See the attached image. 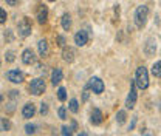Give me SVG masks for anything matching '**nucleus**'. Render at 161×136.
<instances>
[{
  "label": "nucleus",
  "instance_id": "f257e3e1",
  "mask_svg": "<svg viewBox=\"0 0 161 136\" xmlns=\"http://www.w3.org/2000/svg\"><path fill=\"white\" fill-rule=\"evenodd\" d=\"M135 82L140 90H146L149 87V73L146 67H138L135 73Z\"/></svg>",
  "mask_w": 161,
  "mask_h": 136
},
{
  "label": "nucleus",
  "instance_id": "f03ea898",
  "mask_svg": "<svg viewBox=\"0 0 161 136\" xmlns=\"http://www.w3.org/2000/svg\"><path fill=\"white\" fill-rule=\"evenodd\" d=\"M133 17H135V25H136L138 28H144L146 23H147V19H149V8H147L146 5L138 6Z\"/></svg>",
  "mask_w": 161,
  "mask_h": 136
},
{
  "label": "nucleus",
  "instance_id": "7ed1b4c3",
  "mask_svg": "<svg viewBox=\"0 0 161 136\" xmlns=\"http://www.w3.org/2000/svg\"><path fill=\"white\" fill-rule=\"evenodd\" d=\"M136 82H135V79L130 82V91H129V95H127V99H125V107L129 108V110H132V108H135V105H136V99H138V93H136Z\"/></svg>",
  "mask_w": 161,
  "mask_h": 136
},
{
  "label": "nucleus",
  "instance_id": "20e7f679",
  "mask_svg": "<svg viewBox=\"0 0 161 136\" xmlns=\"http://www.w3.org/2000/svg\"><path fill=\"white\" fill-rule=\"evenodd\" d=\"M45 88H47V85H45V80L42 78L33 79L31 84H30V93L34 95V96H40L45 91Z\"/></svg>",
  "mask_w": 161,
  "mask_h": 136
},
{
  "label": "nucleus",
  "instance_id": "39448f33",
  "mask_svg": "<svg viewBox=\"0 0 161 136\" xmlns=\"http://www.w3.org/2000/svg\"><path fill=\"white\" fill-rule=\"evenodd\" d=\"M17 31H19V36L20 37H28L33 31V26H31V20L28 17H23L17 23Z\"/></svg>",
  "mask_w": 161,
  "mask_h": 136
},
{
  "label": "nucleus",
  "instance_id": "423d86ee",
  "mask_svg": "<svg viewBox=\"0 0 161 136\" xmlns=\"http://www.w3.org/2000/svg\"><path fill=\"white\" fill-rule=\"evenodd\" d=\"M144 53H146L147 57L155 56V53H157V40L153 39V37H149V39L146 40V43H144Z\"/></svg>",
  "mask_w": 161,
  "mask_h": 136
},
{
  "label": "nucleus",
  "instance_id": "0eeeda50",
  "mask_svg": "<svg viewBox=\"0 0 161 136\" xmlns=\"http://www.w3.org/2000/svg\"><path fill=\"white\" fill-rule=\"evenodd\" d=\"M6 79H8L9 82H13V84H20V82H23L25 74H23L20 70H9V71L6 73Z\"/></svg>",
  "mask_w": 161,
  "mask_h": 136
},
{
  "label": "nucleus",
  "instance_id": "6e6552de",
  "mask_svg": "<svg viewBox=\"0 0 161 136\" xmlns=\"http://www.w3.org/2000/svg\"><path fill=\"white\" fill-rule=\"evenodd\" d=\"M88 84H90V88H92V91H93L95 95H101V93L104 91V88H105V87H104V82H102L99 78H96V76L90 79Z\"/></svg>",
  "mask_w": 161,
  "mask_h": 136
},
{
  "label": "nucleus",
  "instance_id": "1a4fd4ad",
  "mask_svg": "<svg viewBox=\"0 0 161 136\" xmlns=\"http://www.w3.org/2000/svg\"><path fill=\"white\" fill-rule=\"evenodd\" d=\"M22 62H23L25 65H33V63H36V54H34V51H33L31 48L23 50V53H22Z\"/></svg>",
  "mask_w": 161,
  "mask_h": 136
},
{
  "label": "nucleus",
  "instance_id": "9d476101",
  "mask_svg": "<svg viewBox=\"0 0 161 136\" xmlns=\"http://www.w3.org/2000/svg\"><path fill=\"white\" fill-rule=\"evenodd\" d=\"M36 19H37V23H39V25L47 23V20H48V8H47L45 5H40L39 8H37Z\"/></svg>",
  "mask_w": 161,
  "mask_h": 136
},
{
  "label": "nucleus",
  "instance_id": "9b49d317",
  "mask_svg": "<svg viewBox=\"0 0 161 136\" xmlns=\"http://www.w3.org/2000/svg\"><path fill=\"white\" fill-rule=\"evenodd\" d=\"M87 42H88V33L85 30H80V31H78L75 34V43L78 46H85Z\"/></svg>",
  "mask_w": 161,
  "mask_h": 136
},
{
  "label": "nucleus",
  "instance_id": "f8f14e48",
  "mask_svg": "<svg viewBox=\"0 0 161 136\" xmlns=\"http://www.w3.org/2000/svg\"><path fill=\"white\" fill-rule=\"evenodd\" d=\"M75 56H76V51L73 46H64L62 48V59L68 63H71L75 60Z\"/></svg>",
  "mask_w": 161,
  "mask_h": 136
},
{
  "label": "nucleus",
  "instance_id": "ddd939ff",
  "mask_svg": "<svg viewBox=\"0 0 161 136\" xmlns=\"http://www.w3.org/2000/svg\"><path fill=\"white\" fill-rule=\"evenodd\" d=\"M34 113H36V107H34V104L28 102V104H25V105H23V108H22V116L25 117V119L33 117L34 116Z\"/></svg>",
  "mask_w": 161,
  "mask_h": 136
},
{
  "label": "nucleus",
  "instance_id": "4468645a",
  "mask_svg": "<svg viewBox=\"0 0 161 136\" xmlns=\"http://www.w3.org/2000/svg\"><path fill=\"white\" fill-rule=\"evenodd\" d=\"M90 122L93 125H99L101 122H102V112H101L99 108H93L92 116H90Z\"/></svg>",
  "mask_w": 161,
  "mask_h": 136
},
{
  "label": "nucleus",
  "instance_id": "2eb2a0df",
  "mask_svg": "<svg viewBox=\"0 0 161 136\" xmlns=\"http://www.w3.org/2000/svg\"><path fill=\"white\" fill-rule=\"evenodd\" d=\"M37 50H39L40 57H47V56H48V42L45 39H40L39 42H37Z\"/></svg>",
  "mask_w": 161,
  "mask_h": 136
},
{
  "label": "nucleus",
  "instance_id": "dca6fc26",
  "mask_svg": "<svg viewBox=\"0 0 161 136\" xmlns=\"http://www.w3.org/2000/svg\"><path fill=\"white\" fill-rule=\"evenodd\" d=\"M62 79H64L62 70H60V68H54V70L51 71V84H53V85H58V84H60Z\"/></svg>",
  "mask_w": 161,
  "mask_h": 136
},
{
  "label": "nucleus",
  "instance_id": "f3484780",
  "mask_svg": "<svg viewBox=\"0 0 161 136\" xmlns=\"http://www.w3.org/2000/svg\"><path fill=\"white\" fill-rule=\"evenodd\" d=\"M60 25H62V28H64L65 31H70V30H71V17H70V14H68V13H65V14L62 16V19H60Z\"/></svg>",
  "mask_w": 161,
  "mask_h": 136
},
{
  "label": "nucleus",
  "instance_id": "a211bd4d",
  "mask_svg": "<svg viewBox=\"0 0 161 136\" xmlns=\"http://www.w3.org/2000/svg\"><path fill=\"white\" fill-rule=\"evenodd\" d=\"M152 76L153 78H161V60L158 62H155L153 65H152Z\"/></svg>",
  "mask_w": 161,
  "mask_h": 136
},
{
  "label": "nucleus",
  "instance_id": "6ab92c4d",
  "mask_svg": "<svg viewBox=\"0 0 161 136\" xmlns=\"http://www.w3.org/2000/svg\"><path fill=\"white\" fill-rule=\"evenodd\" d=\"M68 110L71 112V113H78L79 112V102H78V99H71L70 102H68Z\"/></svg>",
  "mask_w": 161,
  "mask_h": 136
},
{
  "label": "nucleus",
  "instance_id": "aec40b11",
  "mask_svg": "<svg viewBox=\"0 0 161 136\" xmlns=\"http://www.w3.org/2000/svg\"><path fill=\"white\" fill-rule=\"evenodd\" d=\"M125 117H127V113L124 110H121V112L116 113V122H118V125H122L125 122Z\"/></svg>",
  "mask_w": 161,
  "mask_h": 136
},
{
  "label": "nucleus",
  "instance_id": "412c9836",
  "mask_svg": "<svg viewBox=\"0 0 161 136\" xmlns=\"http://www.w3.org/2000/svg\"><path fill=\"white\" fill-rule=\"evenodd\" d=\"M0 127H2V132H3V133L8 132L9 127H11V125H9V121H8L6 117H2V119H0Z\"/></svg>",
  "mask_w": 161,
  "mask_h": 136
},
{
  "label": "nucleus",
  "instance_id": "4be33fe9",
  "mask_svg": "<svg viewBox=\"0 0 161 136\" xmlns=\"http://www.w3.org/2000/svg\"><path fill=\"white\" fill-rule=\"evenodd\" d=\"M58 99H59L60 102H64V101L67 99V90H65L64 87H60L59 90H58Z\"/></svg>",
  "mask_w": 161,
  "mask_h": 136
},
{
  "label": "nucleus",
  "instance_id": "5701e85b",
  "mask_svg": "<svg viewBox=\"0 0 161 136\" xmlns=\"http://www.w3.org/2000/svg\"><path fill=\"white\" fill-rule=\"evenodd\" d=\"M25 133L26 135H34L36 133V125L34 124H26L25 125Z\"/></svg>",
  "mask_w": 161,
  "mask_h": 136
},
{
  "label": "nucleus",
  "instance_id": "b1692460",
  "mask_svg": "<svg viewBox=\"0 0 161 136\" xmlns=\"http://www.w3.org/2000/svg\"><path fill=\"white\" fill-rule=\"evenodd\" d=\"M88 90H90V84L84 87V91H82V101H84V102L88 101V96H90V91H88Z\"/></svg>",
  "mask_w": 161,
  "mask_h": 136
},
{
  "label": "nucleus",
  "instance_id": "393cba45",
  "mask_svg": "<svg viewBox=\"0 0 161 136\" xmlns=\"http://www.w3.org/2000/svg\"><path fill=\"white\" fill-rule=\"evenodd\" d=\"M5 60H6V62H9V63H11V62H14V60H16L14 51H6V53H5Z\"/></svg>",
  "mask_w": 161,
  "mask_h": 136
},
{
  "label": "nucleus",
  "instance_id": "a878e982",
  "mask_svg": "<svg viewBox=\"0 0 161 136\" xmlns=\"http://www.w3.org/2000/svg\"><path fill=\"white\" fill-rule=\"evenodd\" d=\"M58 116H59V119H62V121L67 119V108H65V107H59V110H58Z\"/></svg>",
  "mask_w": 161,
  "mask_h": 136
},
{
  "label": "nucleus",
  "instance_id": "bb28decb",
  "mask_svg": "<svg viewBox=\"0 0 161 136\" xmlns=\"http://www.w3.org/2000/svg\"><path fill=\"white\" fill-rule=\"evenodd\" d=\"M73 132H75V130H73L71 127H67V125H64V127L60 128V133H62L64 136H67V135H73Z\"/></svg>",
  "mask_w": 161,
  "mask_h": 136
},
{
  "label": "nucleus",
  "instance_id": "cd10ccee",
  "mask_svg": "<svg viewBox=\"0 0 161 136\" xmlns=\"http://www.w3.org/2000/svg\"><path fill=\"white\" fill-rule=\"evenodd\" d=\"M14 110H16V107H14V101L11 99V102L6 105V113H8V115H13V113H14Z\"/></svg>",
  "mask_w": 161,
  "mask_h": 136
},
{
  "label": "nucleus",
  "instance_id": "c85d7f7f",
  "mask_svg": "<svg viewBox=\"0 0 161 136\" xmlns=\"http://www.w3.org/2000/svg\"><path fill=\"white\" fill-rule=\"evenodd\" d=\"M3 36H5V40H6V42H13V39H14L11 30H5V34H3Z\"/></svg>",
  "mask_w": 161,
  "mask_h": 136
},
{
  "label": "nucleus",
  "instance_id": "c756f323",
  "mask_svg": "<svg viewBox=\"0 0 161 136\" xmlns=\"http://www.w3.org/2000/svg\"><path fill=\"white\" fill-rule=\"evenodd\" d=\"M6 19H8V14H6V11H5V9H0V23L3 25V23L6 22Z\"/></svg>",
  "mask_w": 161,
  "mask_h": 136
},
{
  "label": "nucleus",
  "instance_id": "7c9ffc66",
  "mask_svg": "<svg viewBox=\"0 0 161 136\" xmlns=\"http://www.w3.org/2000/svg\"><path fill=\"white\" fill-rule=\"evenodd\" d=\"M47 113H48V105H47L45 102H42V104H40V115L45 116Z\"/></svg>",
  "mask_w": 161,
  "mask_h": 136
},
{
  "label": "nucleus",
  "instance_id": "2f4dec72",
  "mask_svg": "<svg viewBox=\"0 0 161 136\" xmlns=\"http://www.w3.org/2000/svg\"><path fill=\"white\" fill-rule=\"evenodd\" d=\"M65 42H67V40H65L64 36H58V37H56V43H58L59 46H62V48L65 46Z\"/></svg>",
  "mask_w": 161,
  "mask_h": 136
},
{
  "label": "nucleus",
  "instance_id": "473e14b6",
  "mask_svg": "<svg viewBox=\"0 0 161 136\" xmlns=\"http://www.w3.org/2000/svg\"><path fill=\"white\" fill-rule=\"evenodd\" d=\"M19 96V91H16V90H13V91H9V97L13 99V101H16Z\"/></svg>",
  "mask_w": 161,
  "mask_h": 136
},
{
  "label": "nucleus",
  "instance_id": "72a5a7b5",
  "mask_svg": "<svg viewBox=\"0 0 161 136\" xmlns=\"http://www.w3.org/2000/svg\"><path fill=\"white\" fill-rule=\"evenodd\" d=\"M5 2H6L9 6H16V5H19L20 0H5Z\"/></svg>",
  "mask_w": 161,
  "mask_h": 136
},
{
  "label": "nucleus",
  "instance_id": "f704fd0d",
  "mask_svg": "<svg viewBox=\"0 0 161 136\" xmlns=\"http://www.w3.org/2000/svg\"><path fill=\"white\" fill-rule=\"evenodd\" d=\"M135 124H136V117H133V119H132V124L129 125V130H133V128H135Z\"/></svg>",
  "mask_w": 161,
  "mask_h": 136
},
{
  "label": "nucleus",
  "instance_id": "c9c22d12",
  "mask_svg": "<svg viewBox=\"0 0 161 136\" xmlns=\"http://www.w3.org/2000/svg\"><path fill=\"white\" fill-rule=\"evenodd\" d=\"M71 128H73V130H76V128H78V124H76V121H73V122H71Z\"/></svg>",
  "mask_w": 161,
  "mask_h": 136
},
{
  "label": "nucleus",
  "instance_id": "e433bc0d",
  "mask_svg": "<svg viewBox=\"0 0 161 136\" xmlns=\"http://www.w3.org/2000/svg\"><path fill=\"white\" fill-rule=\"evenodd\" d=\"M48 2H56V0H48Z\"/></svg>",
  "mask_w": 161,
  "mask_h": 136
}]
</instances>
